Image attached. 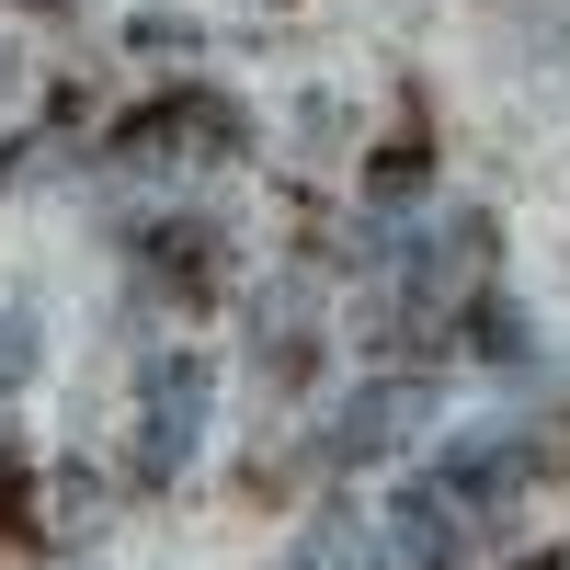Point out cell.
Wrapping results in <instances>:
<instances>
[{"label":"cell","instance_id":"obj_5","mask_svg":"<svg viewBox=\"0 0 570 570\" xmlns=\"http://www.w3.org/2000/svg\"><path fill=\"white\" fill-rule=\"evenodd\" d=\"M263 354H274V365H308V285H297V274L263 297Z\"/></svg>","mask_w":570,"mask_h":570},{"label":"cell","instance_id":"obj_7","mask_svg":"<svg viewBox=\"0 0 570 570\" xmlns=\"http://www.w3.org/2000/svg\"><path fill=\"white\" fill-rule=\"evenodd\" d=\"M0 104H12V58H0Z\"/></svg>","mask_w":570,"mask_h":570},{"label":"cell","instance_id":"obj_3","mask_svg":"<svg viewBox=\"0 0 570 570\" xmlns=\"http://www.w3.org/2000/svg\"><path fill=\"white\" fill-rule=\"evenodd\" d=\"M400 559L411 570H480V502H468L445 468L400 502Z\"/></svg>","mask_w":570,"mask_h":570},{"label":"cell","instance_id":"obj_2","mask_svg":"<svg viewBox=\"0 0 570 570\" xmlns=\"http://www.w3.org/2000/svg\"><path fill=\"white\" fill-rule=\"evenodd\" d=\"M422 434H434V389H422V376H365V389L320 422V445L343 456V468L400 456V445H422Z\"/></svg>","mask_w":570,"mask_h":570},{"label":"cell","instance_id":"obj_4","mask_svg":"<svg viewBox=\"0 0 570 570\" xmlns=\"http://www.w3.org/2000/svg\"><path fill=\"white\" fill-rule=\"evenodd\" d=\"M376 559H389V548H376V525H365L354 502H331L320 525L297 537V559H285V570H376Z\"/></svg>","mask_w":570,"mask_h":570},{"label":"cell","instance_id":"obj_6","mask_svg":"<svg viewBox=\"0 0 570 570\" xmlns=\"http://www.w3.org/2000/svg\"><path fill=\"white\" fill-rule=\"evenodd\" d=\"M23 365H35V320L0 308V376H23Z\"/></svg>","mask_w":570,"mask_h":570},{"label":"cell","instance_id":"obj_1","mask_svg":"<svg viewBox=\"0 0 570 570\" xmlns=\"http://www.w3.org/2000/svg\"><path fill=\"white\" fill-rule=\"evenodd\" d=\"M206 400H217V365L206 354H160L149 376H137V468H149V480H183V468H195Z\"/></svg>","mask_w":570,"mask_h":570}]
</instances>
